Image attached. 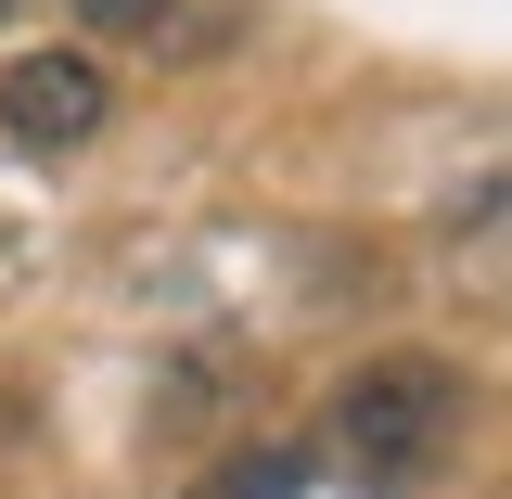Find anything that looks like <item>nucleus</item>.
<instances>
[{"mask_svg": "<svg viewBox=\"0 0 512 499\" xmlns=\"http://www.w3.org/2000/svg\"><path fill=\"white\" fill-rule=\"evenodd\" d=\"M448 448H461V372H448L436 346H384V359L346 372V397H333V461L359 487H423V474H448Z\"/></svg>", "mask_w": 512, "mask_h": 499, "instance_id": "nucleus-1", "label": "nucleus"}, {"mask_svg": "<svg viewBox=\"0 0 512 499\" xmlns=\"http://www.w3.org/2000/svg\"><path fill=\"white\" fill-rule=\"evenodd\" d=\"M116 116V90H103V64L90 52H26L0 77V128H13V154H77V141H103Z\"/></svg>", "mask_w": 512, "mask_h": 499, "instance_id": "nucleus-2", "label": "nucleus"}, {"mask_svg": "<svg viewBox=\"0 0 512 499\" xmlns=\"http://www.w3.org/2000/svg\"><path fill=\"white\" fill-rule=\"evenodd\" d=\"M295 487H308V461H295V448H231L205 499H295Z\"/></svg>", "mask_w": 512, "mask_h": 499, "instance_id": "nucleus-3", "label": "nucleus"}, {"mask_svg": "<svg viewBox=\"0 0 512 499\" xmlns=\"http://www.w3.org/2000/svg\"><path fill=\"white\" fill-rule=\"evenodd\" d=\"M77 26H103V39H154L167 0H77Z\"/></svg>", "mask_w": 512, "mask_h": 499, "instance_id": "nucleus-4", "label": "nucleus"}, {"mask_svg": "<svg viewBox=\"0 0 512 499\" xmlns=\"http://www.w3.org/2000/svg\"><path fill=\"white\" fill-rule=\"evenodd\" d=\"M0 26H13V0H0Z\"/></svg>", "mask_w": 512, "mask_h": 499, "instance_id": "nucleus-5", "label": "nucleus"}]
</instances>
